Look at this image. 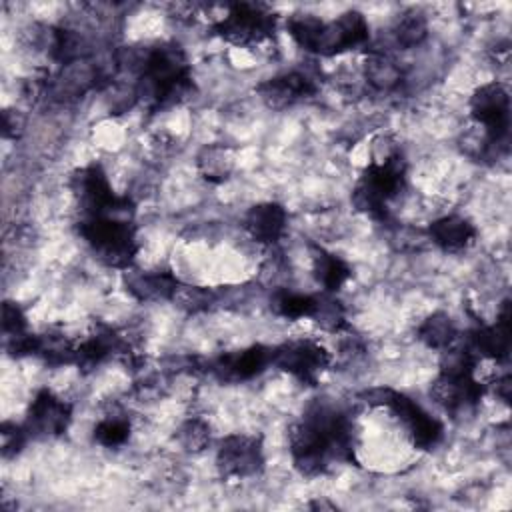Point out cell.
I'll return each instance as SVG.
<instances>
[{
	"label": "cell",
	"mask_w": 512,
	"mask_h": 512,
	"mask_svg": "<svg viewBox=\"0 0 512 512\" xmlns=\"http://www.w3.org/2000/svg\"><path fill=\"white\" fill-rule=\"evenodd\" d=\"M294 468L308 478L324 474L334 460H354V428L336 408L318 404L310 408L288 432Z\"/></svg>",
	"instance_id": "obj_1"
},
{
	"label": "cell",
	"mask_w": 512,
	"mask_h": 512,
	"mask_svg": "<svg viewBox=\"0 0 512 512\" xmlns=\"http://www.w3.org/2000/svg\"><path fill=\"white\" fill-rule=\"evenodd\" d=\"M136 72L138 100L146 102L152 110L180 104L194 90L188 58L184 50L172 42L146 50L138 58Z\"/></svg>",
	"instance_id": "obj_2"
},
{
	"label": "cell",
	"mask_w": 512,
	"mask_h": 512,
	"mask_svg": "<svg viewBox=\"0 0 512 512\" xmlns=\"http://www.w3.org/2000/svg\"><path fill=\"white\" fill-rule=\"evenodd\" d=\"M78 232L104 266L118 268V270L132 268L138 252V242H136V230L130 218H118V216L80 218Z\"/></svg>",
	"instance_id": "obj_3"
},
{
	"label": "cell",
	"mask_w": 512,
	"mask_h": 512,
	"mask_svg": "<svg viewBox=\"0 0 512 512\" xmlns=\"http://www.w3.org/2000/svg\"><path fill=\"white\" fill-rule=\"evenodd\" d=\"M406 184V162L402 152L382 162H368L352 190V204L358 212L384 220L388 204Z\"/></svg>",
	"instance_id": "obj_4"
},
{
	"label": "cell",
	"mask_w": 512,
	"mask_h": 512,
	"mask_svg": "<svg viewBox=\"0 0 512 512\" xmlns=\"http://www.w3.org/2000/svg\"><path fill=\"white\" fill-rule=\"evenodd\" d=\"M362 400L370 406L388 408L394 414V418L402 424L414 448L428 450L440 442L442 438L440 422L432 418L420 404H416L408 396L392 388H374L370 392H364Z\"/></svg>",
	"instance_id": "obj_5"
},
{
	"label": "cell",
	"mask_w": 512,
	"mask_h": 512,
	"mask_svg": "<svg viewBox=\"0 0 512 512\" xmlns=\"http://www.w3.org/2000/svg\"><path fill=\"white\" fill-rule=\"evenodd\" d=\"M212 30L234 46H254L274 34L276 16L264 4L236 2L212 24Z\"/></svg>",
	"instance_id": "obj_6"
},
{
	"label": "cell",
	"mask_w": 512,
	"mask_h": 512,
	"mask_svg": "<svg viewBox=\"0 0 512 512\" xmlns=\"http://www.w3.org/2000/svg\"><path fill=\"white\" fill-rule=\"evenodd\" d=\"M470 116L486 138L500 146L510 132V94L500 82H486L478 86L468 102Z\"/></svg>",
	"instance_id": "obj_7"
},
{
	"label": "cell",
	"mask_w": 512,
	"mask_h": 512,
	"mask_svg": "<svg viewBox=\"0 0 512 512\" xmlns=\"http://www.w3.org/2000/svg\"><path fill=\"white\" fill-rule=\"evenodd\" d=\"M272 366L298 378L300 382L314 384L318 382L320 374L330 366V354L316 340H288L272 348Z\"/></svg>",
	"instance_id": "obj_8"
},
{
	"label": "cell",
	"mask_w": 512,
	"mask_h": 512,
	"mask_svg": "<svg viewBox=\"0 0 512 512\" xmlns=\"http://www.w3.org/2000/svg\"><path fill=\"white\" fill-rule=\"evenodd\" d=\"M484 384L474 376L472 370H444L440 368L438 376L430 386L432 400L446 412L458 414L474 408L484 396Z\"/></svg>",
	"instance_id": "obj_9"
},
{
	"label": "cell",
	"mask_w": 512,
	"mask_h": 512,
	"mask_svg": "<svg viewBox=\"0 0 512 512\" xmlns=\"http://www.w3.org/2000/svg\"><path fill=\"white\" fill-rule=\"evenodd\" d=\"M216 466L228 478L244 480L260 474L264 466L262 444L256 436L228 434L218 442Z\"/></svg>",
	"instance_id": "obj_10"
},
{
	"label": "cell",
	"mask_w": 512,
	"mask_h": 512,
	"mask_svg": "<svg viewBox=\"0 0 512 512\" xmlns=\"http://www.w3.org/2000/svg\"><path fill=\"white\" fill-rule=\"evenodd\" d=\"M368 40H370V30H368L366 18L356 10H348L330 22L326 20L322 22L314 54H320V56L342 54L354 48H362L364 44H368Z\"/></svg>",
	"instance_id": "obj_11"
},
{
	"label": "cell",
	"mask_w": 512,
	"mask_h": 512,
	"mask_svg": "<svg viewBox=\"0 0 512 512\" xmlns=\"http://www.w3.org/2000/svg\"><path fill=\"white\" fill-rule=\"evenodd\" d=\"M72 422V406L48 388H42L30 400L26 412V428L34 436L56 438L62 436Z\"/></svg>",
	"instance_id": "obj_12"
},
{
	"label": "cell",
	"mask_w": 512,
	"mask_h": 512,
	"mask_svg": "<svg viewBox=\"0 0 512 512\" xmlns=\"http://www.w3.org/2000/svg\"><path fill=\"white\" fill-rule=\"evenodd\" d=\"M272 364V348L254 344L244 350L228 352L208 362V370L224 382H242L258 376Z\"/></svg>",
	"instance_id": "obj_13"
},
{
	"label": "cell",
	"mask_w": 512,
	"mask_h": 512,
	"mask_svg": "<svg viewBox=\"0 0 512 512\" xmlns=\"http://www.w3.org/2000/svg\"><path fill=\"white\" fill-rule=\"evenodd\" d=\"M468 348L478 358H490L494 362L508 360L510 352V302L506 300L498 312L494 324H478L470 330Z\"/></svg>",
	"instance_id": "obj_14"
},
{
	"label": "cell",
	"mask_w": 512,
	"mask_h": 512,
	"mask_svg": "<svg viewBox=\"0 0 512 512\" xmlns=\"http://www.w3.org/2000/svg\"><path fill=\"white\" fill-rule=\"evenodd\" d=\"M256 92L268 108L280 110L314 96L316 84L304 72H286L260 82L256 86Z\"/></svg>",
	"instance_id": "obj_15"
},
{
	"label": "cell",
	"mask_w": 512,
	"mask_h": 512,
	"mask_svg": "<svg viewBox=\"0 0 512 512\" xmlns=\"http://www.w3.org/2000/svg\"><path fill=\"white\" fill-rule=\"evenodd\" d=\"M286 222L288 216L284 206L276 202H260L248 208L242 220V228L254 242L272 246L284 236Z\"/></svg>",
	"instance_id": "obj_16"
},
{
	"label": "cell",
	"mask_w": 512,
	"mask_h": 512,
	"mask_svg": "<svg viewBox=\"0 0 512 512\" xmlns=\"http://www.w3.org/2000/svg\"><path fill=\"white\" fill-rule=\"evenodd\" d=\"M126 272V290L142 302H160L172 300L180 282L170 270H124Z\"/></svg>",
	"instance_id": "obj_17"
},
{
	"label": "cell",
	"mask_w": 512,
	"mask_h": 512,
	"mask_svg": "<svg viewBox=\"0 0 512 512\" xmlns=\"http://www.w3.org/2000/svg\"><path fill=\"white\" fill-rule=\"evenodd\" d=\"M426 236L444 252H462L474 242L476 228L468 218L460 214H446L430 222Z\"/></svg>",
	"instance_id": "obj_18"
},
{
	"label": "cell",
	"mask_w": 512,
	"mask_h": 512,
	"mask_svg": "<svg viewBox=\"0 0 512 512\" xmlns=\"http://www.w3.org/2000/svg\"><path fill=\"white\" fill-rule=\"evenodd\" d=\"M362 72H364V80L374 90H380V92H390L398 88L404 78V72L398 60L390 52L378 50V48L368 50Z\"/></svg>",
	"instance_id": "obj_19"
},
{
	"label": "cell",
	"mask_w": 512,
	"mask_h": 512,
	"mask_svg": "<svg viewBox=\"0 0 512 512\" xmlns=\"http://www.w3.org/2000/svg\"><path fill=\"white\" fill-rule=\"evenodd\" d=\"M312 272L322 292L336 294L350 278V266L336 254L324 250L322 246H312Z\"/></svg>",
	"instance_id": "obj_20"
},
{
	"label": "cell",
	"mask_w": 512,
	"mask_h": 512,
	"mask_svg": "<svg viewBox=\"0 0 512 512\" xmlns=\"http://www.w3.org/2000/svg\"><path fill=\"white\" fill-rule=\"evenodd\" d=\"M416 336L426 348L434 352L452 348L460 338L454 320L446 312H432L428 318H424L416 328Z\"/></svg>",
	"instance_id": "obj_21"
},
{
	"label": "cell",
	"mask_w": 512,
	"mask_h": 512,
	"mask_svg": "<svg viewBox=\"0 0 512 512\" xmlns=\"http://www.w3.org/2000/svg\"><path fill=\"white\" fill-rule=\"evenodd\" d=\"M34 356L42 358L48 366L74 364L76 344L60 328H46L42 334H36Z\"/></svg>",
	"instance_id": "obj_22"
},
{
	"label": "cell",
	"mask_w": 512,
	"mask_h": 512,
	"mask_svg": "<svg viewBox=\"0 0 512 512\" xmlns=\"http://www.w3.org/2000/svg\"><path fill=\"white\" fill-rule=\"evenodd\" d=\"M234 170V156L230 148L220 144H210L202 148L198 154V172L208 182H222L226 180Z\"/></svg>",
	"instance_id": "obj_23"
},
{
	"label": "cell",
	"mask_w": 512,
	"mask_h": 512,
	"mask_svg": "<svg viewBox=\"0 0 512 512\" xmlns=\"http://www.w3.org/2000/svg\"><path fill=\"white\" fill-rule=\"evenodd\" d=\"M310 320H314L322 330L332 332V334H340L348 328L346 310H344L342 302L332 292L316 294V304H314V312H312Z\"/></svg>",
	"instance_id": "obj_24"
},
{
	"label": "cell",
	"mask_w": 512,
	"mask_h": 512,
	"mask_svg": "<svg viewBox=\"0 0 512 512\" xmlns=\"http://www.w3.org/2000/svg\"><path fill=\"white\" fill-rule=\"evenodd\" d=\"M316 294H302L294 290H278L272 296V310L288 320H304L314 312Z\"/></svg>",
	"instance_id": "obj_25"
},
{
	"label": "cell",
	"mask_w": 512,
	"mask_h": 512,
	"mask_svg": "<svg viewBox=\"0 0 512 512\" xmlns=\"http://www.w3.org/2000/svg\"><path fill=\"white\" fill-rule=\"evenodd\" d=\"M322 18H316L312 14H296L288 20L286 28L290 38L304 48L306 52H314L316 44H318V36H320V28H322Z\"/></svg>",
	"instance_id": "obj_26"
},
{
	"label": "cell",
	"mask_w": 512,
	"mask_h": 512,
	"mask_svg": "<svg viewBox=\"0 0 512 512\" xmlns=\"http://www.w3.org/2000/svg\"><path fill=\"white\" fill-rule=\"evenodd\" d=\"M130 436V422L122 416H104L94 426V440L106 448L122 446Z\"/></svg>",
	"instance_id": "obj_27"
},
{
	"label": "cell",
	"mask_w": 512,
	"mask_h": 512,
	"mask_svg": "<svg viewBox=\"0 0 512 512\" xmlns=\"http://www.w3.org/2000/svg\"><path fill=\"white\" fill-rule=\"evenodd\" d=\"M426 34H428V24L422 14H414V12L406 14L394 26L396 42H398V46H404V48H414V46L422 44Z\"/></svg>",
	"instance_id": "obj_28"
},
{
	"label": "cell",
	"mask_w": 512,
	"mask_h": 512,
	"mask_svg": "<svg viewBox=\"0 0 512 512\" xmlns=\"http://www.w3.org/2000/svg\"><path fill=\"white\" fill-rule=\"evenodd\" d=\"M178 442L188 452H202L210 444V426L200 418H188L178 428Z\"/></svg>",
	"instance_id": "obj_29"
},
{
	"label": "cell",
	"mask_w": 512,
	"mask_h": 512,
	"mask_svg": "<svg viewBox=\"0 0 512 512\" xmlns=\"http://www.w3.org/2000/svg\"><path fill=\"white\" fill-rule=\"evenodd\" d=\"M28 428L26 426H20V424H14V422H4L2 424V430H0V438H2V454L6 458L18 454L26 442V436H28Z\"/></svg>",
	"instance_id": "obj_30"
}]
</instances>
